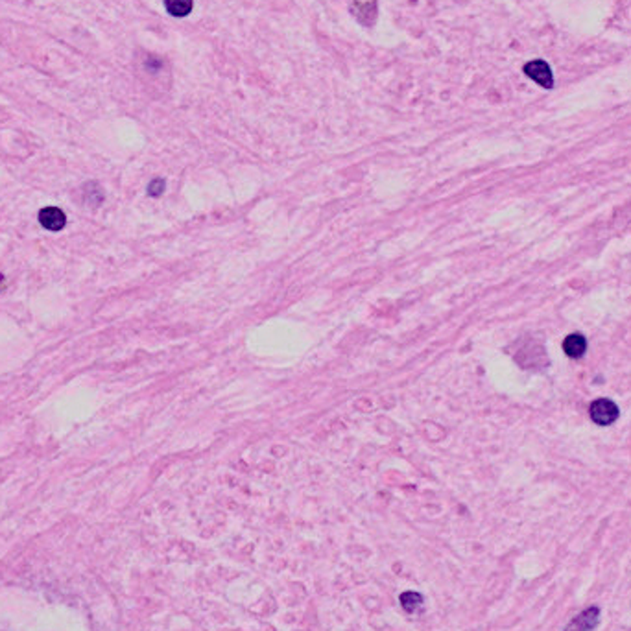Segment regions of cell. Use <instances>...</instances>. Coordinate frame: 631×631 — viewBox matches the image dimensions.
<instances>
[{
    "label": "cell",
    "instance_id": "obj_1",
    "mask_svg": "<svg viewBox=\"0 0 631 631\" xmlns=\"http://www.w3.org/2000/svg\"><path fill=\"white\" fill-rule=\"evenodd\" d=\"M591 419L595 421L596 424H611L618 419V408L613 401L609 399H596L589 408Z\"/></svg>",
    "mask_w": 631,
    "mask_h": 631
},
{
    "label": "cell",
    "instance_id": "obj_2",
    "mask_svg": "<svg viewBox=\"0 0 631 631\" xmlns=\"http://www.w3.org/2000/svg\"><path fill=\"white\" fill-rule=\"evenodd\" d=\"M351 13L362 26L371 28L377 21V0H351Z\"/></svg>",
    "mask_w": 631,
    "mask_h": 631
},
{
    "label": "cell",
    "instance_id": "obj_3",
    "mask_svg": "<svg viewBox=\"0 0 631 631\" xmlns=\"http://www.w3.org/2000/svg\"><path fill=\"white\" fill-rule=\"evenodd\" d=\"M525 74L535 83H539L541 87L552 89L554 87V76L550 70L549 63L543 60H534L525 65Z\"/></svg>",
    "mask_w": 631,
    "mask_h": 631
},
{
    "label": "cell",
    "instance_id": "obj_4",
    "mask_svg": "<svg viewBox=\"0 0 631 631\" xmlns=\"http://www.w3.org/2000/svg\"><path fill=\"white\" fill-rule=\"evenodd\" d=\"M39 224L48 231H60L67 224L65 212L57 207H45L39 212Z\"/></svg>",
    "mask_w": 631,
    "mask_h": 631
},
{
    "label": "cell",
    "instance_id": "obj_5",
    "mask_svg": "<svg viewBox=\"0 0 631 631\" xmlns=\"http://www.w3.org/2000/svg\"><path fill=\"white\" fill-rule=\"evenodd\" d=\"M600 624V608L593 605V608H587L586 611H581L574 620L571 622V626L574 627V631H595Z\"/></svg>",
    "mask_w": 631,
    "mask_h": 631
},
{
    "label": "cell",
    "instance_id": "obj_6",
    "mask_svg": "<svg viewBox=\"0 0 631 631\" xmlns=\"http://www.w3.org/2000/svg\"><path fill=\"white\" fill-rule=\"evenodd\" d=\"M563 351H565V355L571 356V358H581V356L586 355L587 351V341L586 338L581 336V334H569L563 341Z\"/></svg>",
    "mask_w": 631,
    "mask_h": 631
},
{
    "label": "cell",
    "instance_id": "obj_7",
    "mask_svg": "<svg viewBox=\"0 0 631 631\" xmlns=\"http://www.w3.org/2000/svg\"><path fill=\"white\" fill-rule=\"evenodd\" d=\"M192 0H165L166 11L172 17H187L192 11Z\"/></svg>",
    "mask_w": 631,
    "mask_h": 631
},
{
    "label": "cell",
    "instance_id": "obj_8",
    "mask_svg": "<svg viewBox=\"0 0 631 631\" xmlns=\"http://www.w3.org/2000/svg\"><path fill=\"white\" fill-rule=\"evenodd\" d=\"M399 602H401L402 609H405L406 613L412 615L421 608V604H423V596H421L419 593H415V591H406V593H402V595L399 596Z\"/></svg>",
    "mask_w": 631,
    "mask_h": 631
},
{
    "label": "cell",
    "instance_id": "obj_9",
    "mask_svg": "<svg viewBox=\"0 0 631 631\" xmlns=\"http://www.w3.org/2000/svg\"><path fill=\"white\" fill-rule=\"evenodd\" d=\"M165 189H166L165 180H161V177H157V180H152V183L148 185V194H150L152 198H159V196H161V194L165 192Z\"/></svg>",
    "mask_w": 631,
    "mask_h": 631
},
{
    "label": "cell",
    "instance_id": "obj_10",
    "mask_svg": "<svg viewBox=\"0 0 631 631\" xmlns=\"http://www.w3.org/2000/svg\"><path fill=\"white\" fill-rule=\"evenodd\" d=\"M2 285H4V275L0 273V288H2Z\"/></svg>",
    "mask_w": 631,
    "mask_h": 631
},
{
    "label": "cell",
    "instance_id": "obj_11",
    "mask_svg": "<svg viewBox=\"0 0 631 631\" xmlns=\"http://www.w3.org/2000/svg\"><path fill=\"white\" fill-rule=\"evenodd\" d=\"M565 631H571V630H565Z\"/></svg>",
    "mask_w": 631,
    "mask_h": 631
}]
</instances>
